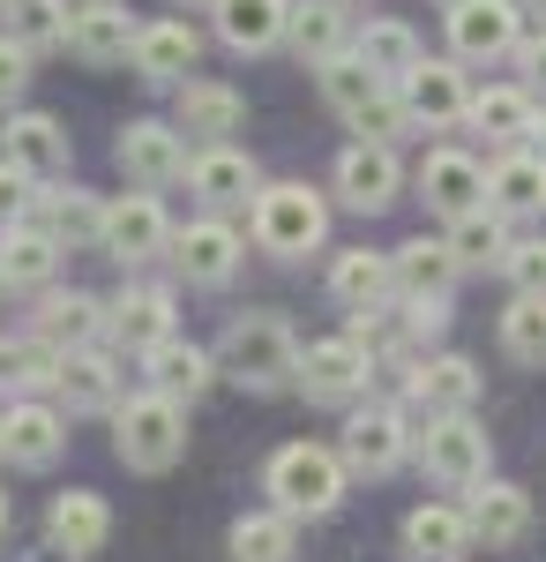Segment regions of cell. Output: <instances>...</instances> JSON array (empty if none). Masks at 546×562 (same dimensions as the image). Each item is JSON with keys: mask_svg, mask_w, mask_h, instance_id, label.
I'll return each mask as SVG.
<instances>
[{"mask_svg": "<svg viewBox=\"0 0 546 562\" xmlns=\"http://www.w3.org/2000/svg\"><path fill=\"white\" fill-rule=\"evenodd\" d=\"M31 383V346H15V338H0V390Z\"/></svg>", "mask_w": 546, "mask_h": 562, "instance_id": "obj_47", "label": "cell"}, {"mask_svg": "<svg viewBox=\"0 0 546 562\" xmlns=\"http://www.w3.org/2000/svg\"><path fill=\"white\" fill-rule=\"evenodd\" d=\"M217 368L240 390H277L299 375V338L285 330V315H232V330L217 346Z\"/></svg>", "mask_w": 546, "mask_h": 562, "instance_id": "obj_3", "label": "cell"}, {"mask_svg": "<svg viewBox=\"0 0 546 562\" xmlns=\"http://www.w3.org/2000/svg\"><path fill=\"white\" fill-rule=\"evenodd\" d=\"M113 450H121L127 473H172L180 450H187V420H180V397L166 390H143L113 405Z\"/></svg>", "mask_w": 546, "mask_h": 562, "instance_id": "obj_1", "label": "cell"}, {"mask_svg": "<svg viewBox=\"0 0 546 562\" xmlns=\"http://www.w3.org/2000/svg\"><path fill=\"white\" fill-rule=\"evenodd\" d=\"M113 315L90 301V293H53V301L38 307V338H53L60 352H76V346H90L98 330H105Z\"/></svg>", "mask_w": 546, "mask_h": 562, "instance_id": "obj_30", "label": "cell"}, {"mask_svg": "<svg viewBox=\"0 0 546 562\" xmlns=\"http://www.w3.org/2000/svg\"><path fill=\"white\" fill-rule=\"evenodd\" d=\"M524 76H532V83H546V38L524 45Z\"/></svg>", "mask_w": 546, "mask_h": 562, "instance_id": "obj_48", "label": "cell"}, {"mask_svg": "<svg viewBox=\"0 0 546 562\" xmlns=\"http://www.w3.org/2000/svg\"><path fill=\"white\" fill-rule=\"evenodd\" d=\"M0 8H15V0H0Z\"/></svg>", "mask_w": 546, "mask_h": 562, "instance_id": "obj_55", "label": "cell"}, {"mask_svg": "<svg viewBox=\"0 0 546 562\" xmlns=\"http://www.w3.org/2000/svg\"><path fill=\"white\" fill-rule=\"evenodd\" d=\"M270 503L285 510V518H330L337 503H344V458L322 450V442H285L277 458H270Z\"/></svg>", "mask_w": 546, "mask_h": 562, "instance_id": "obj_2", "label": "cell"}, {"mask_svg": "<svg viewBox=\"0 0 546 562\" xmlns=\"http://www.w3.org/2000/svg\"><path fill=\"white\" fill-rule=\"evenodd\" d=\"M293 383L315 405H344L352 390H367V338H322V346H307Z\"/></svg>", "mask_w": 546, "mask_h": 562, "instance_id": "obj_6", "label": "cell"}, {"mask_svg": "<svg viewBox=\"0 0 546 562\" xmlns=\"http://www.w3.org/2000/svg\"><path fill=\"white\" fill-rule=\"evenodd\" d=\"M135 23H127L121 0H83V8H68V53L90 60V68H113V60H135Z\"/></svg>", "mask_w": 546, "mask_h": 562, "instance_id": "obj_7", "label": "cell"}, {"mask_svg": "<svg viewBox=\"0 0 546 562\" xmlns=\"http://www.w3.org/2000/svg\"><path fill=\"white\" fill-rule=\"evenodd\" d=\"M352 53H360V60L375 68V76H389V83H405V76L420 68V38H412L405 23H367Z\"/></svg>", "mask_w": 546, "mask_h": 562, "instance_id": "obj_33", "label": "cell"}, {"mask_svg": "<svg viewBox=\"0 0 546 562\" xmlns=\"http://www.w3.org/2000/svg\"><path fill=\"white\" fill-rule=\"evenodd\" d=\"M143 375H150V390H166V397H187V405H195L225 368H217L203 346H187V338H158V346L143 352Z\"/></svg>", "mask_w": 546, "mask_h": 562, "instance_id": "obj_15", "label": "cell"}, {"mask_svg": "<svg viewBox=\"0 0 546 562\" xmlns=\"http://www.w3.org/2000/svg\"><path fill=\"white\" fill-rule=\"evenodd\" d=\"M60 397L76 405V413H105L113 397H121V375H113V360L105 352L76 346L68 360H60Z\"/></svg>", "mask_w": 546, "mask_h": 562, "instance_id": "obj_29", "label": "cell"}, {"mask_svg": "<svg viewBox=\"0 0 546 562\" xmlns=\"http://www.w3.org/2000/svg\"><path fill=\"white\" fill-rule=\"evenodd\" d=\"M397 98L412 105V121H420V128H457L464 113H471V98H464V76L450 68V60H420V68L397 83Z\"/></svg>", "mask_w": 546, "mask_h": 562, "instance_id": "obj_11", "label": "cell"}, {"mask_svg": "<svg viewBox=\"0 0 546 562\" xmlns=\"http://www.w3.org/2000/svg\"><path fill=\"white\" fill-rule=\"evenodd\" d=\"M405 450H412L405 413H382V405H375V413H352V420H344V465H352V473H367V480L397 473Z\"/></svg>", "mask_w": 546, "mask_h": 562, "instance_id": "obj_10", "label": "cell"}, {"mask_svg": "<svg viewBox=\"0 0 546 562\" xmlns=\"http://www.w3.org/2000/svg\"><path fill=\"white\" fill-rule=\"evenodd\" d=\"M479 135H494V143H509V135H532V98L524 90H487V98H471V113H464Z\"/></svg>", "mask_w": 546, "mask_h": 562, "instance_id": "obj_40", "label": "cell"}, {"mask_svg": "<svg viewBox=\"0 0 546 562\" xmlns=\"http://www.w3.org/2000/svg\"><path fill=\"white\" fill-rule=\"evenodd\" d=\"M0 15H8V31L31 45V53H38V45H68V8H60V0H15V8H0Z\"/></svg>", "mask_w": 546, "mask_h": 562, "instance_id": "obj_42", "label": "cell"}, {"mask_svg": "<svg viewBox=\"0 0 546 562\" xmlns=\"http://www.w3.org/2000/svg\"><path fill=\"white\" fill-rule=\"evenodd\" d=\"M0 285H8V270H0Z\"/></svg>", "mask_w": 546, "mask_h": 562, "instance_id": "obj_56", "label": "cell"}, {"mask_svg": "<svg viewBox=\"0 0 546 562\" xmlns=\"http://www.w3.org/2000/svg\"><path fill=\"white\" fill-rule=\"evenodd\" d=\"M240 121H248V98H240V90H225V83H187V90H180V128H187V135L225 143Z\"/></svg>", "mask_w": 546, "mask_h": 562, "instance_id": "obj_25", "label": "cell"}, {"mask_svg": "<svg viewBox=\"0 0 546 562\" xmlns=\"http://www.w3.org/2000/svg\"><path fill=\"white\" fill-rule=\"evenodd\" d=\"M217 38L232 53H270L277 38H293V8L285 0H217Z\"/></svg>", "mask_w": 546, "mask_h": 562, "instance_id": "obj_18", "label": "cell"}, {"mask_svg": "<svg viewBox=\"0 0 546 562\" xmlns=\"http://www.w3.org/2000/svg\"><path fill=\"white\" fill-rule=\"evenodd\" d=\"M113 330H121L127 346H158V338H172V301L166 293H150V285H143V293H121V301H113Z\"/></svg>", "mask_w": 546, "mask_h": 562, "instance_id": "obj_36", "label": "cell"}, {"mask_svg": "<svg viewBox=\"0 0 546 562\" xmlns=\"http://www.w3.org/2000/svg\"><path fill=\"white\" fill-rule=\"evenodd\" d=\"M0 518H8V495H0Z\"/></svg>", "mask_w": 546, "mask_h": 562, "instance_id": "obj_53", "label": "cell"}, {"mask_svg": "<svg viewBox=\"0 0 546 562\" xmlns=\"http://www.w3.org/2000/svg\"><path fill=\"white\" fill-rule=\"evenodd\" d=\"M8 158L31 180H60L68 173V135L53 113H8Z\"/></svg>", "mask_w": 546, "mask_h": 562, "instance_id": "obj_21", "label": "cell"}, {"mask_svg": "<svg viewBox=\"0 0 546 562\" xmlns=\"http://www.w3.org/2000/svg\"><path fill=\"white\" fill-rule=\"evenodd\" d=\"M322 233H330V211H322L315 188L285 180V188H262V195H254V240H262V256L299 262V256L322 248Z\"/></svg>", "mask_w": 546, "mask_h": 562, "instance_id": "obj_4", "label": "cell"}, {"mask_svg": "<svg viewBox=\"0 0 546 562\" xmlns=\"http://www.w3.org/2000/svg\"><path fill=\"white\" fill-rule=\"evenodd\" d=\"M23 203H31V173H23L15 158H0V225H15Z\"/></svg>", "mask_w": 546, "mask_h": 562, "instance_id": "obj_46", "label": "cell"}, {"mask_svg": "<svg viewBox=\"0 0 546 562\" xmlns=\"http://www.w3.org/2000/svg\"><path fill=\"white\" fill-rule=\"evenodd\" d=\"M532 135H539V158H546V113H539V121H532Z\"/></svg>", "mask_w": 546, "mask_h": 562, "instance_id": "obj_49", "label": "cell"}, {"mask_svg": "<svg viewBox=\"0 0 546 562\" xmlns=\"http://www.w3.org/2000/svg\"><path fill=\"white\" fill-rule=\"evenodd\" d=\"M53 262H60V233L53 225H8L0 233V270H8V285H45L53 278Z\"/></svg>", "mask_w": 546, "mask_h": 562, "instance_id": "obj_24", "label": "cell"}, {"mask_svg": "<svg viewBox=\"0 0 546 562\" xmlns=\"http://www.w3.org/2000/svg\"><path fill=\"white\" fill-rule=\"evenodd\" d=\"M45 532H53V548L68 562H83L105 548V532H113V510H105V495H90V487H68V495H53V518H45Z\"/></svg>", "mask_w": 546, "mask_h": 562, "instance_id": "obj_13", "label": "cell"}, {"mask_svg": "<svg viewBox=\"0 0 546 562\" xmlns=\"http://www.w3.org/2000/svg\"><path fill=\"white\" fill-rule=\"evenodd\" d=\"M420 458L442 487H479V480H487V428H479L471 413H442V420L420 435Z\"/></svg>", "mask_w": 546, "mask_h": 562, "instance_id": "obj_5", "label": "cell"}, {"mask_svg": "<svg viewBox=\"0 0 546 562\" xmlns=\"http://www.w3.org/2000/svg\"><path fill=\"white\" fill-rule=\"evenodd\" d=\"M412 397H420L426 413H471V397H479V368H471L464 352H442V360H426L420 375H412Z\"/></svg>", "mask_w": 546, "mask_h": 562, "instance_id": "obj_27", "label": "cell"}, {"mask_svg": "<svg viewBox=\"0 0 546 562\" xmlns=\"http://www.w3.org/2000/svg\"><path fill=\"white\" fill-rule=\"evenodd\" d=\"M405 548H412V562H457L464 548H471V518H464V510H442V503H426V510L405 518Z\"/></svg>", "mask_w": 546, "mask_h": 562, "instance_id": "obj_26", "label": "cell"}, {"mask_svg": "<svg viewBox=\"0 0 546 562\" xmlns=\"http://www.w3.org/2000/svg\"><path fill=\"white\" fill-rule=\"evenodd\" d=\"M166 240H172V225H166V211H158V195H121V203L105 211V248L121 262H150Z\"/></svg>", "mask_w": 546, "mask_h": 562, "instance_id": "obj_16", "label": "cell"}, {"mask_svg": "<svg viewBox=\"0 0 546 562\" xmlns=\"http://www.w3.org/2000/svg\"><path fill=\"white\" fill-rule=\"evenodd\" d=\"M330 8H352V0H330Z\"/></svg>", "mask_w": 546, "mask_h": 562, "instance_id": "obj_54", "label": "cell"}, {"mask_svg": "<svg viewBox=\"0 0 546 562\" xmlns=\"http://www.w3.org/2000/svg\"><path fill=\"white\" fill-rule=\"evenodd\" d=\"M172 248H180L172 262L187 270V285H225V278L240 270V233H232V225H217V217L187 225V233H180Z\"/></svg>", "mask_w": 546, "mask_h": 562, "instance_id": "obj_20", "label": "cell"}, {"mask_svg": "<svg viewBox=\"0 0 546 562\" xmlns=\"http://www.w3.org/2000/svg\"><path fill=\"white\" fill-rule=\"evenodd\" d=\"M187 8H217V0H187Z\"/></svg>", "mask_w": 546, "mask_h": 562, "instance_id": "obj_52", "label": "cell"}, {"mask_svg": "<svg viewBox=\"0 0 546 562\" xmlns=\"http://www.w3.org/2000/svg\"><path fill=\"white\" fill-rule=\"evenodd\" d=\"M352 128H360V143H397V135L420 128V121H412V105H405V98H389V90H382L375 105H360V113H352Z\"/></svg>", "mask_w": 546, "mask_h": 562, "instance_id": "obj_43", "label": "cell"}, {"mask_svg": "<svg viewBox=\"0 0 546 562\" xmlns=\"http://www.w3.org/2000/svg\"><path fill=\"white\" fill-rule=\"evenodd\" d=\"M389 285H397V256H367V248H344V256L330 262V293H337V307H352V315H382Z\"/></svg>", "mask_w": 546, "mask_h": 562, "instance_id": "obj_17", "label": "cell"}, {"mask_svg": "<svg viewBox=\"0 0 546 562\" xmlns=\"http://www.w3.org/2000/svg\"><path fill=\"white\" fill-rule=\"evenodd\" d=\"M464 518H471V540H487V548H516V540L532 532V495L509 487V480H479Z\"/></svg>", "mask_w": 546, "mask_h": 562, "instance_id": "obj_14", "label": "cell"}, {"mask_svg": "<svg viewBox=\"0 0 546 562\" xmlns=\"http://www.w3.org/2000/svg\"><path fill=\"white\" fill-rule=\"evenodd\" d=\"M0 458H8V413H0Z\"/></svg>", "mask_w": 546, "mask_h": 562, "instance_id": "obj_51", "label": "cell"}, {"mask_svg": "<svg viewBox=\"0 0 546 562\" xmlns=\"http://www.w3.org/2000/svg\"><path fill=\"white\" fill-rule=\"evenodd\" d=\"M397 188H405V173H397V150L389 143H352L344 158H337V195L352 203V211H389L397 203Z\"/></svg>", "mask_w": 546, "mask_h": 562, "instance_id": "obj_9", "label": "cell"}, {"mask_svg": "<svg viewBox=\"0 0 546 562\" xmlns=\"http://www.w3.org/2000/svg\"><path fill=\"white\" fill-rule=\"evenodd\" d=\"M450 225H457V233H450L457 262H502L509 256V233H502L494 211H464V217H450Z\"/></svg>", "mask_w": 546, "mask_h": 562, "instance_id": "obj_41", "label": "cell"}, {"mask_svg": "<svg viewBox=\"0 0 546 562\" xmlns=\"http://www.w3.org/2000/svg\"><path fill=\"white\" fill-rule=\"evenodd\" d=\"M502 270H509L516 293H546V240H516L502 256Z\"/></svg>", "mask_w": 546, "mask_h": 562, "instance_id": "obj_44", "label": "cell"}, {"mask_svg": "<svg viewBox=\"0 0 546 562\" xmlns=\"http://www.w3.org/2000/svg\"><path fill=\"white\" fill-rule=\"evenodd\" d=\"M23 83H31V45L8 31V38H0V113L23 98Z\"/></svg>", "mask_w": 546, "mask_h": 562, "instance_id": "obj_45", "label": "cell"}, {"mask_svg": "<svg viewBox=\"0 0 546 562\" xmlns=\"http://www.w3.org/2000/svg\"><path fill=\"white\" fill-rule=\"evenodd\" d=\"M502 352L524 368H546V293H516L502 315Z\"/></svg>", "mask_w": 546, "mask_h": 562, "instance_id": "obj_34", "label": "cell"}, {"mask_svg": "<svg viewBox=\"0 0 546 562\" xmlns=\"http://www.w3.org/2000/svg\"><path fill=\"white\" fill-rule=\"evenodd\" d=\"M195 53H203V38H195L187 23H143V38H135V76H143V83H180V76L195 68Z\"/></svg>", "mask_w": 546, "mask_h": 562, "instance_id": "obj_22", "label": "cell"}, {"mask_svg": "<svg viewBox=\"0 0 546 562\" xmlns=\"http://www.w3.org/2000/svg\"><path fill=\"white\" fill-rule=\"evenodd\" d=\"M420 195H426V211L464 217V211H479V195H487V173H479L464 150H434V158L420 166Z\"/></svg>", "mask_w": 546, "mask_h": 562, "instance_id": "obj_19", "label": "cell"}, {"mask_svg": "<svg viewBox=\"0 0 546 562\" xmlns=\"http://www.w3.org/2000/svg\"><path fill=\"white\" fill-rule=\"evenodd\" d=\"M457 270H464V262H457V248H450V240H405V248H397V285H405V293L442 301Z\"/></svg>", "mask_w": 546, "mask_h": 562, "instance_id": "obj_31", "label": "cell"}, {"mask_svg": "<svg viewBox=\"0 0 546 562\" xmlns=\"http://www.w3.org/2000/svg\"><path fill=\"white\" fill-rule=\"evenodd\" d=\"M45 225L60 233V248H90V240H105V203L68 188V195H53V203H45Z\"/></svg>", "mask_w": 546, "mask_h": 562, "instance_id": "obj_39", "label": "cell"}, {"mask_svg": "<svg viewBox=\"0 0 546 562\" xmlns=\"http://www.w3.org/2000/svg\"><path fill=\"white\" fill-rule=\"evenodd\" d=\"M516 0H450V45L457 60H502L516 45Z\"/></svg>", "mask_w": 546, "mask_h": 562, "instance_id": "obj_8", "label": "cell"}, {"mask_svg": "<svg viewBox=\"0 0 546 562\" xmlns=\"http://www.w3.org/2000/svg\"><path fill=\"white\" fill-rule=\"evenodd\" d=\"M382 90H389V76H375L360 53H337V60H322V98H330L344 121H352L360 105H375Z\"/></svg>", "mask_w": 546, "mask_h": 562, "instance_id": "obj_32", "label": "cell"}, {"mask_svg": "<svg viewBox=\"0 0 546 562\" xmlns=\"http://www.w3.org/2000/svg\"><path fill=\"white\" fill-rule=\"evenodd\" d=\"M293 53L299 60H337L344 53V8H330V0H307V8H293Z\"/></svg>", "mask_w": 546, "mask_h": 562, "instance_id": "obj_35", "label": "cell"}, {"mask_svg": "<svg viewBox=\"0 0 546 562\" xmlns=\"http://www.w3.org/2000/svg\"><path fill=\"white\" fill-rule=\"evenodd\" d=\"M232 562H293V518H285V510L240 518L232 525Z\"/></svg>", "mask_w": 546, "mask_h": 562, "instance_id": "obj_38", "label": "cell"}, {"mask_svg": "<svg viewBox=\"0 0 546 562\" xmlns=\"http://www.w3.org/2000/svg\"><path fill=\"white\" fill-rule=\"evenodd\" d=\"M121 173L143 180V188H166V180L187 173V150H180V135L166 128V121H135V128H121Z\"/></svg>", "mask_w": 546, "mask_h": 562, "instance_id": "obj_12", "label": "cell"}, {"mask_svg": "<svg viewBox=\"0 0 546 562\" xmlns=\"http://www.w3.org/2000/svg\"><path fill=\"white\" fill-rule=\"evenodd\" d=\"M60 450H68V428H60V413H53V405H15V413H8V465L45 473Z\"/></svg>", "mask_w": 546, "mask_h": 562, "instance_id": "obj_23", "label": "cell"}, {"mask_svg": "<svg viewBox=\"0 0 546 562\" xmlns=\"http://www.w3.org/2000/svg\"><path fill=\"white\" fill-rule=\"evenodd\" d=\"M524 15H539V23H546V0H524Z\"/></svg>", "mask_w": 546, "mask_h": 562, "instance_id": "obj_50", "label": "cell"}, {"mask_svg": "<svg viewBox=\"0 0 546 562\" xmlns=\"http://www.w3.org/2000/svg\"><path fill=\"white\" fill-rule=\"evenodd\" d=\"M487 195L502 211H546V158H502L487 173Z\"/></svg>", "mask_w": 546, "mask_h": 562, "instance_id": "obj_37", "label": "cell"}, {"mask_svg": "<svg viewBox=\"0 0 546 562\" xmlns=\"http://www.w3.org/2000/svg\"><path fill=\"white\" fill-rule=\"evenodd\" d=\"M187 180H195V195H203V203H248V195H254V158H248V150L211 143V150L187 166Z\"/></svg>", "mask_w": 546, "mask_h": 562, "instance_id": "obj_28", "label": "cell"}]
</instances>
